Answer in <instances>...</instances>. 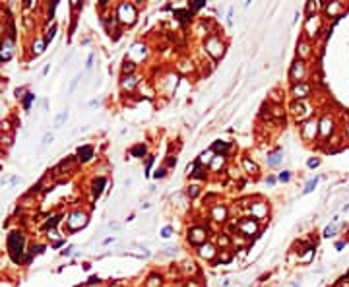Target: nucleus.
<instances>
[{
  "label": "nucleus",
  "instance_id": "nucleus-1",
  "mask_svg": "<svg viewBox=\"0 0 349 287\" xmlns=\"http://www.w3.org/2000/svg\"><path fill=\"white\" fill-rule=\"evenodd\" d=\"M8 248L12 252V260L14 262H19V256H21V250H24V237L21 233H10L8 237Z\"/></svg>",
  "mask_w": 349,
  "mask_h": 287
},
{
  "label": "nucleus",
  "instance_id": "nucleus-2",
  "mask_svg": "<svg viewBox=\"0 0 349 287\" xmlns=\"http://www.w3.org/2000/svg\"><path fill=\"white\" fill-rule=\"evenodd\" d=\"M66 223H68V227L72 231H76V229H82L87 223V215L84 212H74V213H70L68 219H66Z\"/></svg>",
  "mask_w": 349,
  "mask_h": 287
},
{
  "label": "nucleus",
  "instance_id": "nucleus-3",
  "mask_svg": "<svg viewBox=\"0 0 349 287\" xmlns=\"http://www.w3.org/2000/svg\"><path fill=\"white\" fill-rule=\"evenodd\" d=\"M118 18H120V21H124V24H134V19H136L134 6H130V4H120V6H118Z\"/></svg>",
  "mask_w": 349,
  "mask_h": 287
},
{
  "label": "nucleus",
  "instance_id": "nucleus-4",
  "mask_svg": "<svg viewBox=\"0 0 349 287\" xmlns=\"http://www.w3.org/2000/svg\"><path fill=\"white\" fill-rule=\"evenodd\" d=\"M206 49H208V52L213 56V58H217V56H221V52H223V45H221V41L215 39V37H208Z\"/></svg>",
  "mask_w": 349,
  "mask_h": 287
},
{
  "label": "nucleus",
  "instance_id": "nucleus-5",
  "mask_svg": "<svg viewBox=\"0 0 349 287\" xmlns=\"http://www.w3.org/2000/svg\"><path fill=\"white\" fill-rule=\"evenodd\" d=\"M206 237L208 235H206V231L202 227H192V229H190V233H188V240H190V243H194V245H202L206 240Z\"/></svg>",
  "mask_w": 349,
  "mask_h": 287
},
{
  "label": "nucleus",
  "instance_id": "nucleus-6",
  "mask_svg": "<svg viewBox=\"0 0 349 287\" xmlns=\"http://www.w3.org/2000/svg\"><path fill=\"white\" fill-rule=\"evenodd\" d=\"M291 78H293L295 82H301V80L305 78V62L303 60H297L291 66Z\"/></svg>",
  "mask_w": 349,
  "mask_h": 287
},
{
  "label": "nucleus",
  "instance_id": "nucleus-7",
  "mask_svg": "<svg viewBox=\"0 0 349 287\" xmlns=\"http://www.w3.org/2000/svg\"><path fill=\"white\" fill-rule=\"evenodd\" d=\"M308 91H310V87H308L307 84H297V86L293 87V95H295L297 99H305V97L308 95Z\"/></svg>",
  "mask_w": 349,
  "mask_h": 287
},
{
  "label": "nucleus",
  "instance_id": "nucleus-8",
  "mask_svg": "<svg viewBox=\"0 0 349 287\" xmlns=\"http://www.w3.org/2000/svg\"><path fill=\"white\" fill-rule=\"evenodd\" d=\"M316 122H314V120H310V122H307L305 126H303V136H305V138H308V140H310V138H314V134H316Z\"/></svg>",
  "mask_w": 349,
  "mask_h": 287
},
{
  "label": "nucleus",
  "instance_id": "nucleus-9",
  "mask_svg": "<svg viewBox=\"0 0 349 287\" xmlns=\"http://www.w3.org/2000/svg\"><path fill=\"white\" fill-rule=\"evenodd\" d=\"M211 217L215 221H225V217H227V210H225L223 206H215V208L211 210Z\"/></svg>",
  "mask_w": 349,
  "mask_h": 287
},
{
  "label": "nucleus",
  "instance_id": "nucleus-10",
  "mask_svg": "<svg viewBox=\"0 0 349 287\" xmlns=\"http://www.w3.org/2000/svg\"><path fill=\"white\" fill-rule=\"evenodd\" d=\"M78 155H80L82 161H87V159L93 157V147H91V146H84V147H80V150H78Z\"/></svg>",
  "mask_w": 349,
  "mask_h": 287
},
{
  "label": "nucleus",
  "instance_id": "nucleus-11",
  "mask_svg": "<svg viewBox=\"0 0 349 287\" xmlns=\"http://www.w3.org/2000/svg\"><path fill=\"white\" fill-rule=\"evenodd\" d=\"M105 177H99L95 182H93V196H99L101 192H103V186H105Z\"/></svg>",
  "mask_w": 349,
  "mask_h": 287
},
{
  "label": "nucleus",
  "instance_id": "nucleus-12",
  "mask_svg": "<svg viewBox=\"0 0 349 287\" xmlns=\"http://www.w3.org/2000/svg\"><path fill=\"white\" fill-rule=\"evenodd\" d=\"M291 111L295 113V117H297V119H299V117H305V114H308L307 107L303 105V103H295V105H293V109H291Z\"/></svg>",
  "mask_w": 349,
  "mask_h": 287
},
{
  "label": "nucleus",
  "instance_id": "nucleus-13",
  "mask_svg": "<svg viewBox=\"0 0 349 287\" xmlns=\"http://www.w3.org/2000/svg\"><path fill=\"white\" fill-rule=\"evenodd\" d=\"M241 229H243L246 235H252L256 231V223L254 221H241Z\"/></svg>",
  "mask_w": 349,
  "mask_h": 287
},
{
  "label": "nucleus",
  "instance_id": "nucleus-14",
  "mask_svg": "<svg viewBox=\"0 0 349 287\" xmlns=\"http://www.w3.org/2000/svg\"><path fill=\"white\" fill-rule=\"evenodd\" d=\"M243 167L246 169V173H258V167H256V163H252L248 157H243Z\"/></svg>",
  "mask_w": 349,
  "mask_h": 287
},
{
  "label": "nucleus",
  "instance_id": "nucleus-15",
  "mask_svg": "<svg viewBox=\"0 0 349 287\" xmlns=\"http://www.w3.org/2000/svg\"><path fill=\"white\" fill-rule=\"evenodd\" d=\"M200 254L204 256V258H213L215 250H213V246H211V245H206V246H202V248H200Z\"/></svg>",
  "mask_w": 349,
  "mask_h": 287
},
{
  "label": "nucleus",
  "instance_id": "nucleus-16",
  "mask_svg": "<svg viewBox=\"0 0 349 287\" xmlns=\"http://www.w3.org/2000/svg\"><path fill=\"white\" fill-rule=\"evenodd\" d=\"M130 153H132L134 157H144V155H145V146H144V144H140V146H134Z\"/></svg>",
  "mask_w": 349,
  "mask_h": 287
},
{
  "label": "nucleus",
  "instance_id": "nucleus-17",
  "mask_svg": "<svg viewBox=\"0 0 349 287\" xmlns=\"http://www.w3.org/2000/svg\"><path fill=\"white\" fill-rule=\"evenodd\" d=\"M136 82H138V80L134 78V76H128V78H124V82H122V87H124V89H132L134 86H136Z\"/></svg>",
  "mask_w": 349,
  "mask_h": 287
},
{
  "label": "nucleus",
  "instance_id": "nucleus-18",
  "mask_svg": "<svg viewBox=\"0 0 349 287\" xmlns=\"http://www.w3.org/2000/svg\"><path fill=\"white\" fill-rule=\"evenodd\" d=\"M175 16L184 24V21H188V18H190V12H186V10H175Z\"/></svg>",
  "mask_w": 349,
  "mask_h": 287
},
{
  "label": "nucleus",
  "instance_id": "nucleus-19",
  "mask_svg": "<svg viewBox=\"0 0 349 287\" xmlns=\"http://www.w3.org/2000/svg\"><path fill=\"white\" fill-rule=\"evenodd\" d=\"M66 119H68V113H66V111H62V113L58 114V117L54 119V126H56V128H60V126H62V122H64Z\"/></svg>",
  "mask_w": 349,
  "mask_h": 287
},
{
  "label": "nucleus",
  "instance_id": "nucleus-20",
  "mask_svg": "<svg viewBox=\"0 0 349 287\" xmlns=\"http://www.w3.org/2000/svg\"><path fill=\"white\" fill-rule=\"evenodd\" d=\"M227 147H229V144L227 142H215V144H213V150H215V152H225V150H227Z\"/></svg>",
  "mask_w": 349,
  "mask_h": 287
},
{
  "label": "nucleus",
  "instance_id": "nucleus-21",
  "mask_svg": "<svg viewBox=\"0 0 349 287\" xmlns=\"http://www.w3.org/2000/svg\"><path fill=\"white\" fill-rule=\"evenodd\" d=\"M330 130H332V120H328V119L322 120V134H328Z\"/></svg>",
  "mask_w": 349,
  "mask_h": 287
},
{
  "label": "nucleus",
  "instance_id": "nucleus-22",
  "mask_svg": "<svg viewBox=\"0 0 349 287\" xmlns=\"http://www.w3.org/2000/svg\"><path fill=\"white\" fill-rule=\"evenodd\" d=\"M161 283V278H157V275H151L150 278V283H148V287H157Z\"/></svg>",
  "mask_w": 349,
  "mask_h": 287
},
{
  "label": "nucleus",
  "instance_id": "nucleus-23",
  "mask_svg": "<svg viewBox=\"0 0 349 287\" xmlns=\"http://www.w3.org/2000/svg\"><path fill=\"white\" fill-rule=\"evenodd\" d=\"M204 6H206L204 0H196V2H190V8H192V10H200V8H204Z\"/></svg>",
  "mask_w": 349,
  "mask_h": 287
},
{
  "label": "nucleus",
  "instance_id": "nucleus-24",
  "mask_svg": "<svg viewBox=\"0 0 349 287\" xmlns=\"http://www.w3.org/2000/svg\"><path fill=\"white\" fill-rule=\"evenodd\" d=\"M316 182H318L316 179H314V180H308V182H307V188H305V194H308L310 190H314V186H316Z\"/></svg>",
  "mask_w": 349,
  "mask_h": 287
},
{
  "label": "nucleus",
  "instance_id": "nucleus-25",
  "mask_svg": "<svg viewBox=\"0 0 349 287\" xmlns=\"http://www.w3.org/2000/svg\"><path fill=\"white\" fill-rule=\"evenodd\" d=\"M58 219H60L58 215H52V217H49V221H47V227H54L56 223H58Z\"/></svg>",
  "mask_w": 349,
  "mask_h": 287
},
{
  "label": "nucleus",
  "instance_id": "nucleus-26",
  "mask_svg": "<svg viewBox=\"0 0 349 287\" xmlns=\"http://www.w3.org/2000/svg\"><path fill=\"white\" fill-rule=\"evenodd\" d=\"M33 97H35V95H33V93H27V97L24 99V107H25V109H29V105H31V101H33Z\"/></svg>",
  "mask_w": 349,
  "mask_h": 287
},
{
  "label": "nucleus",
  "instance_id": "nucleus-27",
  "mask_svg": "<svg viewBox=\"0 0 349 287\" xmlns=\"http://www.w3.org/2000/svg\"><path fill=\"white\" fill-rule=\"evenodd\" d=\"M54 31H56V25H52V27L49 29V35H47V39H45V45H47V43H49V41L54 37Z\"/></svg>",
  "mask_w": 349,
  "mask_h": 287
},
{
  "label": "nucleus",
  "instance_id": "nucleus-28",
  "mask_svg": "<svg viewBox=\"0 0 349 287\" xmlns=\"http://www.w3.org/2000/svg\"><path fill=\"white\" fill-rule=\"evenodd\" d=\"M335 233V227L332 225V227H326V231H324V237H330V235H334Z\"/></svg>",
  "mask_w": 349,
  "mask_h": 287
},
{
  "label": "nucleus",
  "instance_id": "nucleus-29",
  "mask_svg": "<svg viewBox=\"0 0 349 287\" xmlns=\"http://www.w3.org/2000/svg\"><path fill=\"white\" fill-rule=\"evenodd\" d=\"M132 70H134V64H132V62H126L124 68H122V72H124V74H126V72H132Z\"/></svg>",
  "mask_w": 349,
  "mask_h": 287
},
{
  "label": "nucleus",
  "instance_id": "nucleus-30",
  "mask_svg": "<svg viewBox=\"0 0 349 287\" xmlns=\"http://www.w3.org/2000/svg\"><path fill=\"white\" fill-rule=\"evenodd\" d=\"M279 161V153H275V155H272V157H270V165H275Z\"/></svg>",
  "mask_w": 349,
  "mask_h": 287
},
{
  "label": "nucleus",
  "instance_id": "nucleus-31",
  "mask_svg": "<svg viewBox=\"0 0 349 287\" xmlns=\"http://www.w3.org/2000/svg\"><path fill=\"white\" fill-rule=\"evenodd\" d=\"M161 237H165V239H167V237H171V227H165L163 231H161Z\"/></svg>",
  "mask_w": 349,
  "mask_h": 287
},
{
  "label": "nucleus",
  "instance_id": "nucleus-32",
  "mask_svg": "<svg viewBox=\"0 0 349 287\" xmlns=\"http://www.w3.org/2000/svg\"><path fill=\"white\" fill-rule=\"evenodd\" d=\"M78 80H80V76H76V78L72 80V84H70V91H74V89H76V86H78Z\"/></svg>",
  "mask_w": 349,
  "mask_h": 287
},
{
  "label": "nucleus",
  "instance_id": "nucleus-33",
  "mask_svg": "<svg viewBox=\"0 0 349 287\" xmlns=\"http://www.w3.org/2000/svg\"><path fill=\"white\" fill-rule=\"evenodd\" d=\"M155 177H157V179H163V177H165V169H157V171H155Z\"/></svg>",
  "mask_w": 349,
  "mask_h": 287
},
{
  "label": "nucleus",
  "instance_id": "nucleus-34",
  "mask_svg": "<svg viewBox=\"0 0 349 287\" xmlns=\"http://www.w3.org/2000/svg\"><path fill=\"white\" fill-rule=\"evenodd\" d=\"M188 194H190V196H196V194H198V186H190L188 188Z\"/></svg>",
  "mask_w": 349,
  "mask_h": 287
},
{
  "label": "nucleus",
  "instance_id": "nucleus-35",
  "mask_svg": "<svg viewBox=\"0 0 349 287\" xmlns=\"http://www.w3.org/2000/svg\"><path fill=\"white\" fill-rule=\"evenodd\" d=\"M49 142H52V136H51V134H45V138H43V144L47 146Z\"/></svg>",
  "mask_w": 349,
  "mask_h": 287
},
{
  "label": "nucleus",
  "instance_id": "nucleus-36",
  "mask_svg": "<svg viewBox=\"0 0 349 287\" xmlns=\"http://www.w3.org/2000/svg\"><path fill=\"white\" fill-rule=\"evenodd\" d=\"M279 180H289V173H287V171H283V173L279 175Z\"/></svg>",
  "mask_w": 349,
  "mask_h": 287
},
{
  "label": "nucleus",
  "instance_id": "nucleus-37",
  "mask_svg": "<svg viewBox=\"0 0 349 287\" xmlns=\"http://www.w3.org/2000/svg\"><path fill=\"white\" fill-rule=\"evenodd\" d=\"M219 245H223V246L229 245V239H227V237H219Z\"/></svg>",
  "mask_w": 349,
  "mask_h": 287
},
{
  "label": "nucleus",
  "instance_id": "nucleus-38",
  "mask_svg": "<svg viewBox=\"0 0 349 287\" xmlns=\"http://www.w3.org/2000/svg\"><path fill=\"white\" fill-rule=\"evenodd\" d=\"M318 165V159H310L308 161V167H316Z\"/></svg>",
  "mask_w": 349,
  "mask_h": 287
},
{
  "label": "nucleus",
  "instance_id": "nucleus-39",
  "mask_svg": "<svg viewBox=\"0 0 349 287\" xmlns=\"http://www.w3.org/2000/svg\"><path fill=\"white\" fill-rule=\"evenodd\" d=\"M91 62H93V56H89V58H87V64H85V68H91Z\"/></svg>",
  "mask_w": 349,
  "mask_h": 287
},
{
  "label": "nucleus",
  "instance_id": "nucleus-40",
  "mask_svg": "<svg viewBox=\"0 0 349 287\" xmlns=\"http://www.w3.org/2000/svg\"><path fill=\"white\" fill-rule=\"evenodd\" d=\"M186 287H198V285H196V283H194V281H190V283H188V285H186Z\"/></svg>",
  "mask_w": 349,
  "mask_h": 287
},
{
  "label": "nucleus",
  "instance_id": "nucleus-41",
  "mask_svg": "<svg viewBox=\"0 0 349 287\" xmlns=\"http://www.w3.org/2000/svg\"><path fill=\"white\" fill-rule=\"evenodd\" d=\"M295 287H299V285H295Z\"/></svg>",
  "mask_w": 349,
  "mask_h": 287
}]
</instances>
